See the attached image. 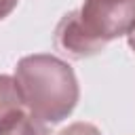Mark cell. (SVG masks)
Listing matches in <instances>:
<instances>
[{
  "label": "cell",
  "instance_id": "4",
  "mask_svg": "<svg viewBox=\"0 0 135 135\" xmlns=\"http://www.w3.org/2000/svg\"><path fill=\"white\" fill-rule=\"evenodd\" d=\"M23 108L25 105H23V97L17 86V80L6 74H0V124L17 116L19 112H23Z\"/></svg>",
  "mask_w": 135,
  "mask_h": 135
},
{
  "label": "cell",
  "instance_id": "8",
  "mask_svg": "<svg viewBox=\"0 0 135 135\" xmlns=\"http://www.w3.org/2000/svg\"><path fill=\"white\" fill-rule=\"evenodd\" d=\"M127 36H129V44H131V49H133V51H135V25H133V27H131V32H129V34H127Z\"/></svg>",
  "mask_w": 135,
  "mask_h": 135
},
{
  "label": "cell",
  "instance_id": "3",
  "mask_svg": "<svg viewBox=\"0 0 135 135\" xmlns=\"http://www.w3.org/2000/svg\"><path fill=\"white\" fill-rule=\"evenodd\" d=\"M55 46L72 59H84V57H91V55H97L99 51H103L105 42H101L93 34H89V30L80 23L78 13L70 11L57 23Z\"/></svg>",
  "mask_w": 135,
  "mask_h": 135
},
{
  "label": "cell",
  "instance_id": "2",
  "mask_svg": "<svg viewBox=\"0 0 135 135\" xmlns=\"http://www.w3.org/2000/svg\"><path fill=\"white\" fill-rule=\"evenodd\" d=\"M76 13L89 34L105 44L135 25V0H84Z\"/></svg>",
  "mask_w": 135,
  "mask_h": 135
},
{
  "label": "cell",
  "instance_id": "6",
  "mask_svg": "<svg viewBox=\"0 0 135 135\" xmlns=\"http://www.w3.org/2000/svg\"><path fill=\"white\" fill-rule=\"evenodd\" d=\"M59 135H101V131L91 122H72Z\"/></svg>",
  "mask_w": 135,
  "mask_h": 135
},
{
  "label": "cell",
  "instance_id": "7",
  "mask_svg": "<svg viewBox=\"0 0 135 135\" xmlns=\"http://www.w3.org/2000/svg\"><path fill=\"white\" fill-rule=\"evenodd\" d=\"M15 6H17V0H0V19H4L8 13H13Z\"/></svg>",
  "mask_w": 135,
  "mask_h": 135
},
{
  "label": "cell",
  "instance_id": "1",
  "mask_svg": "<svg viewBox=\"0 0 135 135\" xmlns=\"http://www.w3.org/2000/svg\"><path fill=\"white\" fill-rule=\"evenodd\" d=\"M15 80L23 105L42 122H59L78 103V80L74 70L53 55H27L17 63Z\"/></svg>",
  "mask_w": 135,
  "mask_h": 135
},
{
  "label": "cell",
  "instance_id": "5",
  "mask_svg": "<svg viewBox=\"0 0 135 135\" xmlns=\"http://www.w3.org/2000/svg\"><path fill=\"white\" fill-rule=\"evenodd\" d=\"M0 135H49L42 120L32 116L30 112H19L0 124Z\"/></svg>",
  "mask_w": 135,
  "mask_h": 135
}]
</instances>
